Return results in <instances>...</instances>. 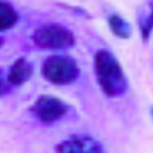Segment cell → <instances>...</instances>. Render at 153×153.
<instances>
[{
  "instance_id": "6da1fadb",
  "label": "cell",
  "mask_w": 153,
  "mask_h": 153,
  "mask_svg": "<svg viewBox=\"0 0 153 153\" xmlns=\"http://www.w3.org/2000/svg\"><path fill=\"white\" fill-rule=\"evenodd\" d=\"M95 75L102 91L108 98L122 96L127 90V79L117 57L108 50H99L95 56Z\"/></svg>"
},
{
  "instance_id": "7a4b0ae2",
  "label": "cell",
  "mask_w": 153,
  "mask_h": 153,
  "mask_svg": "<svg viewBox=\"0 0 153 153\" xmlns=\"http://www.w3.org/2000/svg\"><path fill=\"white\" fill-rule=\"evenodd\" d=\"M79 75L76 61L67 56H50L42 64V76L56 85H68L77 80Z\"/></svg>"
},
{
  "instance_id": "3957f363",
  "label": "cell",
  "mask_w": 153,
  "mask_h": 153,
  "mask_svg": "<svg viewBox=\"0 0 153 153\" xmlns=\"http://www.w3.org/2000/svg\"><path fill=\"white\" fill-rule=\"evenodd\" d=\"M33 41L41 49L64 50L75 45V35L62 25L49 23L39 26L33 33Z\"/></svg>"
},
{
  "instance_id": "277c9868",
  "label": "cell",
  "mask_w": 153,
  "mask_h": 153,
  "mask_svg": "<svg viewBox=\"0 0 153 153\" xmlns=\"http://www.w3.org/2000/svg\"><path fill=\"white\" fill-rule=\"evenodd\" d=\"M31 111L39 122L50 125L60 121L68 113V106L56 96L42 95L35 100Z\"/></svg>"
},
{
  "instance_id": "5b68a950",
  "label": "cell",
  "mask_w": 153,
  "mask_h": 153,
  "mask_svg": "<svg viewBox=\"0 0 153 153\" xmlns=\"http://www.w3.org/2000/svg\"><path fill=\"white\" fill-rule=\"evenodd\" d=\"M58 153H104L103 146L95 138L88 136H73L60 142Z\"/></svg>"
},
{
  "instance_id": "8992f818",
  "label": "cell",
  "mask_w": 153,
  "mask_h": 153,
  "mask_svg": "<svg viewBox=\"0 0 153 153\" xmlns=\"http://www.w3.org/2000/svg\"><path fill=\"white\" fill-rule=\"evenodd\" d=\"M31 75H33V65L26 58L20 57L18 60H15V62L10 67V71L7 73V81H8L10 85L18 87L26 83L31 77Z\"/></svg>"
},
{
  "instance_id": "52a82bcc",
  "label": "cell",
  "mask_w": 153,
  "mask_h": 153,
  "mask_svg": "<svg viewBox=\"0 0 153 153\" xmlns=\"http://www.w3.org/2000/svg\"><path fill=\"white\" fill-rule=\"evenodd\" d=\"M18 12L14 7L7 1L0 0V31L14 27L18 22Z\"/></svg>"
},
{
  "instance_id": "ba28073f",
  "label": "cell",
  "mask_w": 153,
  "mask_h": 153,
  "mask_svg": "<svg viewBox=\"0 0 153 153\" xmlns=\"http://www.w3.org/2000/svg\"><path fill=\"white\" fill-rule=\"evenodd\" d=\"M108 26H110L111 31L117 35V37L122 38V39H127L131 35V27L122 16L117 14H113L108 18Z\"/></svg>"
},
{
  "instance_id": "9c48e42d",
  "label": "cell",
  "mask_w": 153,
  "mask_h": 153,
  "mask_svg": "<svg viewBox=\"0 0 153 153\" xmlns=\"http://www.w3.org/2000/svg\"><path fill=\"white\" fill-rule=\"evenodd\" d=\"M140 31L144 41H148L153 33V0L148 6V11L140 18Z\"/></svg>"
},
{
  "instance_id": "30bf717a",
  "label": "cell",
  "mask_w": 153,
  "mask_h": 153,
  "mask_svg": "<svg viewBox=\"0 0 153 153\" xmlns=\"http://www.w3.org/2000/svg\"><path fill=\"white\" fill-rule=\"evenodd\" d=\"M8 88H10V84H8V81H7V76L4 77V76L0 73V96L3 95L4 92H7Z\"/></svg>"
},
{
  "instance_id": "8fae6325",
  "label": "cell",
  "mask_w": 153,
  "mask_h": 153,
  "mask_svg": "<svg viewBox=\"0 0 153 153\" xmlns=\"http://www.w3.org/2000/svg\"><path fill=\"white\" fill-rule=\"evenodd\" d=\"M1 45H3V39H1V38H0V46H1Z\"/></svg>"
},
{
  "instance_id": "7c38bea8",
  "label": "cell",
  "mask_w": 153,
  "mask_h": 153,
  "mask_svg": "<svg viewBox=\"0 0 153 153\" xmlns=\"http://www.w3.org/2000/svg\"><path fill=\"white\" fill-rule=\"evenodd\" d=\"M152 118H153V108H152Z\"/></svg>"
}]
</instances>
